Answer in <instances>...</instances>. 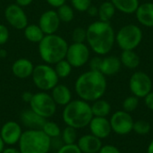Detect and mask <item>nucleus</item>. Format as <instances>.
Segmentation results:
<instances>
[{
    "mask_svg": "<svg viewBox=\"0 0 153 153\" xmlns=\"http://www.w3.org/2000/svg\"><path fill=\"white\" fill-rule=\"evenodd\" d=\"M129 89L134 96L144 99L152 90V81L146 73L135 72L129 79Z\"/></svg>",
    "mask_w": 153,
    "mask_h": 153,
    "instance_id": "9",
    "label": "nucleus"
},
{
    "mask_svg": "<svg viewBox=\"0 0 153 153\" xmlns=\"http://www.w3.org/2000/svg\"><path fill=\"white\" fill-rule=\"evenodd\" d=\"M90 48L85 43H72L68 46L65 59L73 68H80L85 65L90 60Z\"/></svg>",
    "mask_w": 153,
    "mask_h": 153,
    "instance_id": "10",
    "label": "nucleus"
},
{
    "mask_svg": "<svg viewBox=\"0 0 153 153\" xmlns=\"http://www.w3.org/2000/svg\"><path fill=\"white\" fill-rule=\"evenodd\" d=\"M46 120L47 119L41 117L40 116L33 112L30 108L23 110L20 115V121L22 125L27 129L41 130Z\"/></svg>",
    "mask_w": 153,
    "mask_h": 153,
    "instance_id": "18",
    "label": "nucleus"
},
{
    "mask_svg": "<svg viewBox=\"0 0 153 153\" xmlns=\"http://www.w3.org/2000/svg\"><path fill=\"white\" fill-rule=\"evenodd\" d=\"M71 4L74 10L83 13L86 12L92 4L91 0H71Z\"/></svg>",
    "mask_w": 153,
    "mask_h": 153,
    "instance_id": "34",
    "label": "nucleus"
},
{
    "mask_svg": "<svg viewBox=\"0 0 153 153\" xmlns=\"http://www.w3.org/2000/svg\"><path fill=\"white\" fill-rule=\"evenodd\" d=\"M61 21L55 10H47L41 13L39 19V26L45 35L55 34L60 27Z\"/></svg>",
    "mask_w": 153,
    "mask_h": 153,
    "instance_id": "14",
    "label": "nucleus"
},
{
    "mask_svg": "<svg viewBox=\"0 0 153 153\" xmlns=\"http://www.w3.org/2000/svg\"><path fill=\"white\" fill-rule=\"evenodd\" d=\"M108 83L106 76L100 71L89 70L78 76L74 82V91L79 99L87 102H93L101 99Z\"/></svg>",
    "mask_w": 153,
    "mask_h": 153,
    "instance_id": "2",
    "label": "nucleus"
},
{
    "mask_svg": "<svg viewBox=\"0 0 153 153\" xmlns=\"http://www.w3.org/2000/svg\"><path fill=\"white\" fill-rule=\"evenodd\" d=\"M86 42L97 56H107L116 43V32L110 22L97 21L86 29Z\"/></svg>",
    "mask_w": 153,
    "mask_h": 153,
    "instance_id": "1",
    "label": "nucleus"
},
{
    "mask_svg": "<svg viewBox=\"0 0 153 153\" xmlns=\"http://www.w3.org/2000/svg\"><path fill=\"white\" fill-rule=\"evenodd\" d=\"M86 29L83 27H76L72 32V39L75 43H85L86 41Z\"/></svg>",
    "mask_w": 153,
    "mask_h": 153,
    "instance_id": "33",
    "label": "nucleus"
},
{
    "mask_svg": "<svg viewBox=\"0 0 153 153\" xmlns=\"http://www.w3.org/2000/svg\"><path fill=\"white\" fill-rule=\"evenodd\" d=\"M33 69H34L33 63L28 58H24V57L18 58L13 63L11 66L12 74L16 78L22 80L31 77Z\"/></svg>",
    "mask_w": 153,
    "mask_h": 153,
    "instance_id": "16",
    "label": "nucleus"
},
{
    "mask_svg": "<svg viewBox=\"0 0 153 153\" xmlns=\"http://www.w3.org/2000/svg\"><path fill=\"white\" fill-rule=\"evenodd\" d=\"M41 130L43 133L49 137L51 140L56 139V138H60L61 135V128L60 126L54 121H48V119L45 121Z\"/></svg>",
    "mask_w": 153,
    "mask_h": 153,
    "instance_id": "27",
    "label": "nucleus"
},
{
    "mask_svg": "<svg viewBox=\"0 0 153 153\" xmlns=\"http://www.w3.org/2000/svg\"><path fill=\"white\" fill-rule=\"evenodd\" d=\"M4 147H5V144L4 143V142H3V140H2V138L0 136V153H2L3 150L4 149Z\"/></svg>",
    "mask_w": 153,
    "mask_h": 153,
    "instance_id": "46",
    "label": "nucleus"
},
{
    "mask_svg": "<svg viewBox=\"0 0 153 153\" xmlns=\"http://www.w3.org/2000/svg\"><path fill=\"white\" fill-rule=\"evenodd\" d=\"M92 117L91 104L81 99L72 100L64 107L62 112V119L65 126L77 130L88 126Z\"/></svg>",
    "mask_w": 153,
    "mask_h": 153,
    "instance_id": "3",
    "label": "nucleus"
},
{
    "mask_svg": "<svg viewBox=\"0 0 153 153\" xmlns=\"http://www.w3.org/2000/svg\"><path fill=\"white\" fill-rule=\"evenodd\" d=\"M52 99L57 106L65 107L72 100V91L65 84H56L50 93Z\"/></svg>",
    "mask_w": 153,
    "mask_h": 153,
    "instance_id": "20",
    "label": "nucleus"
},
{
    "mask_svg": "<svg viewBox=\"0 0 153 153\" xmlns=\"http://www.w3.org/2000/svg\"><path fill=\"white\" fill-rule=\"evenodd\" d=\"M56 13L61 22L69 23L74 18V9L72 7V5L67 4H64L63 5L59 6L56 10Z\"/></svg>",
    "mask_w": 153,
    "mask_h": 153,
    "instance_id": "28",
    "label": "nucleus"
},
{
    "mask_svg": "<svg viewBox=\"0 0 153 153\" xmlns=\"http://www.w3.org/2000/svg\"><path fill=\"white\" fill-rule=\"evenodd\" d=\"M101 63H102V58L100 57V56H97L92 57L91 60H89L90 70L100 71V66H101Z\"/></svg>",
    "mask_w": 153,
    "mask_h": 153,
    "instance_id": "37",
    "label": "nucleus"
},
{
    "mask_svg": "<svg viewBox=\"0 0 153 153\" xmlns=\"http://www.w3.org/2000/svg\"><path fill=\"white\" fill-rule=\"evenodd\" d=\"M2 153H21V152L18 148H15L13 146H7L4 147Z\"/></svg>",
    "mask_w": 153,
    "mask_h": 153,
    "instance_id": "44",
    "label": "nucleus"
},
{
    "mask_svg": "<svg viewBox=\"0 0 153 153\" xmlns=\"http://www.w3.org/2000/svg\"><path fill=\"white\" fill-rule=\"evenodd\" d=\"M22 133L23 131L21 124L13 120L5 122L0 129V136L4 143L7 146L18 144Z\"/></svg>",
    "mask_w": 153,
    "mask_h": 153,
    "instance_id": "13",
    "label": "nucleus"
},
{
    "mask_svg": "<svg viewBox=\"0 0 153 153\" xmlns=\"http://www.w3.org/2000/svg\"><path fill=\"white\" fill-rule=\"evenodd\" d=\"M117 10L126 14L134 13L140 5L139 0H110Z\"/></svg>",
    "mask_w": 153,
    "mask_h": 153,
    "instance_id": "23",
    "label": "nucleus"
},
{
    "mask_svg": "<svg viewBox=\"0 0 153 153\" xmlns=\"http://www.w3.org/2000/svg\"><path fill=\"white\" fill-rule=\"evenodd\" d=\"M111 129L118 135H127L134 128V119L130 113L124 110L115 112L109 119Z\"/></svg>",
    "mask_w": 153,
    "mask_h": 153,
    "instance_id": "11",
    "label": "nucleus"
},
{
    "mask_svg": "<svg viewBox=\"0 0 153 153\" xmlns=\"http://www.w3.org/2000/svg\"><path fill=\"white\" fill-rule=\"evenodd\" d=\"M122 64L119 57L117 56H107L102 58V63L100 72L105 76H113L121 69Z\"/></svg>",
    "mask_w": 153,
    "mask_h": 153,
    "instance_id": "21",
    "label": "nucleus"
},
{
    "mask_svg": "<svg viewBox=\"0 0 153 153\" xmlns=\"http://www.w3.org/2000/svg\"><path fill=\"white\" fill-rule=\"evenodd\" d=\"M144 103L145 106L150 109L153 111V91H152L145 98H144Z\"/></svg>",
    "mask_w": 153,
    "mask_h": 153,
    "instance_id": "39",
    "label": "nucleus"
},
{
    "mask_svg": "<svg viewBox=\"0 0 153 153\" xmlns=\"http://www.w3.org/2000/svg\"><path fill=\"white\" fill-rule=\"evenodd\" d=\"M134 13L140 24L144 27L153 28V2L140 4Z\"/></svg>",
    "mask_w": 153,
    "mask_h": 153,
    "instance_id": "19",
    "label": "nucleus"
},
{
    "mask_svg": "<svg viewBox=\"0 0 153 153\" xmlns=\"http://www.w3.org/2000/svg\"><path fill=\"white\" fill-rule=\"evenodd\" d=\"M138 106H139V99L134 95L127 97L123 101V104H122L123 110L127 113H130V114L132 112L135 111L136 108H138Z\"/></svg>",
    "mask_w": 153,
    "mask_h": 153,
    "instance_id": "31",
    "label": "nucleus"
},
{
    "mask_svg": "<svg viewBox=\"0 0 153 153\" xmlns=\"http://www.w3.org/2000/svg\"><path fill=\"white\" fill-rule=\"evenodd\" d=\"M30 108L45 119L52 117L56 111L57 105L48 91H39L33 93V97L29 103Z\"/></svg>",
    "mask_w": 153,
    "mask_h": 153,
    "instance_id": "8",
    "label": "nucleus"
},
{
    "mask_svg": "<svg viewBox=\"0 0 153 153\" xmlns=\"http://www.w3.org/2000/svg\"><path fill=\"white\" fill-rule=\"evenodd\" d=\"M0 50H1V46H0Z\"/></svg>",
    "mask_w": 153,
    "mask_h": 153,
    "instance_id": "48",
    "label": "nucleus"
},
{
    "mask_svg": "<svg viewBox=\"0 0 153 153\" xmlns=\"http://www.w3.org/2000/svg\"><path fill=\"white\" fill-rule=\"evenodd\" d=\"M86 12H87V13H88L91 17H95V16H97V15H98L99 9H98V7H97V6H95V5L91 4V5L88 8V10H87Z\"/></svg>",
    "mask_w": 153,
    "mask_h": 153,
    "instance_id": "41",
    "label": "nucleus"
},
{
    "mask_svg": "<svg viewBox=\"0 0 153 153\" xmlns=\"http://www.w3.org/2000/svg\"><path fill=\"white\" fill-rule=\"evenodd\" d=\"M60 138H61V140H62L64 144H74V143H76V142L78 140L77 129L66 126L61 131Z\"/></svg>",
    "mask_w": 153,
    "mask_h": 153,
    "instance_id": "30",
    "label": "nucleus"
},
{
    "mask_svg": "<svg viewBox=\"0 0 153 153\" xmlns=\"http://www.w3.org/2000/svg\"><path fill=\"white\" fill-rule=\"evenodd\" d=\"M54 69L58 76V78H67L73 70V66L70 65V63L65 58L60 60L59 62H57L56 65H54Z\"/></svg>",
    "mask_w": 153,
    "mask_h": 153,
    "instance_id": "29",
    "label": "nucleus"
},
{
    "mask_svg": "<svg viewBox=\"0 0 153 153\" xmlns=\"http://www.w3.org/2000/svg\"><path fill=\"white\" fill-rule=\"evenodd\" d=\"M119 59L122 65L131 70L136 69L141 63L140 56L134 50H123Z\"/></svg>",
    "mask_w": 153,
    "mask_h": 153,
    "instance_id": "22",
    "label": "nucleus"
},
{
    "mask_svg": "<svg viewBox=\"0 0 153 153\" xmlns=\"http://www.w3.org/2000/svg\"><path fill=\"white\" fill-rule=\"evenodd\" d=\"M51 147V139L40 129L23 131L18 143L21 153H48Z\"/></svg>",
    "mask_w": 153,
    "mask_h": 153,
    "instance_id": "5",
    "label": "nucleus"
},
{
    "mask_svg": "<svg viewBox=\"0 0 153 153\" xmlns=\"http://www.w3.org/2000/svg\"><path fill=\"white\" fill-rule=\"evenodd\" d=\"M46 1L50 6L55 8H58L59 6L63 5L66 2V0H46Z\"/></svg>",
    "mask_w": 153,
    "mask_h": 153,
    "instance_id": "40",
    "label": "nucleus"
},
{
    "mask_svg": "<svg viewBox=\"0 0 153 153\" xmlns=\"http://www.w3.org/2000/svg\"><path fill=\"white\" fill-rule=\"evenodd\" d=\"M76 144L82 153H98L103 145L101 140L91 134L79 137Z\"/></svg>",
    "mask_w": 153,
    "mask_h": 153,
    "instance_id": "17",
    "label": "nucleus"
},
{
    "mask_svg": "<svg viewBox=\"0 0 153 153\" xmlns=\"http://www.w3.org/2000/svg\"><path fill=\"white\" fill-rule=\"evenodd\" d=\"M23 34L28 41L38 44L45 36L42 30L38 24H28L23 30Z\"/></svg>",
    "mask_w": 153,
    "mask_h": 153,
    "instance_id": "25",
    "label": "nucleus"
},
{
    "mask_svg": "<svg viewBox=\"0 0 153 153\" xmlns=\"http://www.w3.org/2000/svg\"><path fill=\"white\" fill-rule=\"evenodd\" d=\"M98 153H121V152L118 150V148H117L114 145L106 144V145H102L101 149Z\"/></svg>",
    "mask_w": 153,
    "mask_h": 153,
    "instance_id": "38",
    "label": "nucleus"
},
{
    "mask_svg": "<svg viewBox=\"0 0 153 153\" xmlns=\"http://www.w3.org/2000/svg\"><path fill=\"white\" fill-rule=\"evenodd\" d=\"M32 2H33V0H15V4L22 8L29 6Z\"/></svg>",
    "mask_w": 153,
    "mask_h": 153,
    "instance_id": "43",
    "label": "nucleus"
},
{
    "mask_svg": "<svg viewBox=\"0 0 153 153\" xmlns=\"http://www.w3.org/2000/svg\"><path fill=\"white\" fill-rule=\"evenodd\" d=\"M38 45L40 58L45 64L50 65L65 58L69 46L67 41L56 33L45 35Z\"/></svg>",
    "mask_w": 153,
    "mask_h": 153,
    "instance_id": "4",
    "label": "nucleus"
},
{
    "mask_svg": "<svg viewBox=\"0 0 153 153\" xmlns=\"http://www.w3.org/2000/svg\"><path fill=\"white\" fill-rule=\"evenodd\" d=\"M98 16L100 21L105 22H110V21L113 19V17L116 14V7L111 3V1H106L103 2L99 7Z\"/></svg>",
    "mask_w": 153,
    "mask_h": 153,
    "instance_id": "26",
    "label": "nucleus"
},
{
    "mask_svg": "<svg viewBox=\"0 0 153 153\" xmlns=\"http://www.w3.org/2000/svg\"><path fill=\"white\" fill-rule=\"evenodd\" d=\"M151 124L144 120H138L134 123L133 131L139 135L148 134L151 131Z\"/></svg>",
    "mask_w": 153,
    "mask_h": 153,
    "instance_id": "32",
    "label": "nucleus"
},
{
    "mask_svg": "<svg viewBox=\"0 0 153 153\" xmlns=\"http://www.w3.org/2000/svg\"><path fill=\"white\" fill-rule=\"evenodd\" d=\"M56 153H82L76 143L74 144H63L58 148Z\"/></svg>",
    "mask_w": 153,
    "mask_h": 153,
    "instance_id": "35",
    "label": "nucleus"
},
{
    "mask_svg": "<svg viewBox=\"0 0 153 153\" xmlns=\"http://www.w3.org/2000/svg\"><path fill=\"white\" fill-rule=\"evenodd\" d=\"M9 30L4 24H0V46L4 45L9 39Z\"/></svg>",
    "mask_w": 153,
    "mask_h": 153,
    "instance_id": "36",
    "label": "nucleus"
},
{
    "mask_svg": "<svg viewBox=\"0 0 153 153\" xmlns=\"http://www.w3.org/2000/svg\"><path fill=\"white\" fill-rule=\"evenodd\" d=\"M4 14L9 25L15 30H24V28L29 24L28 16L23 8L16 4H11L7 5L4 9Z\"/></svg>",
    "mask_w": 153,
    "mask_h": 153,
    "instance_id": "12",
    "label": "nucleus"
},
{
    "mask_svg": "<svg viewBox=\"0 0 153 153\" xmlns=\"http://www.w3.org/2000/svg\"><path fill=\"white\" fill-rule=\"evenodd\" d=\"M32 97H33V93H31L30 91H24L22 94V100L26 103H30Z\"/></svg>",
    "mask_w": 153,
    "mask_h": 153,
    "instance_id": "42",
    "label": "nucleus"
},
{
    "mask_svg": "<svg viewBox=\"0 0 153 153\" xmlns=\"http://www.w3.org/2000/svg\"><path fill=\"white\" fill-rule=\"evenodd\" d=\"M6 55H7V53L5 52V50L1 48V50H0V57L1 58H4L6 56Z\"/></svg>",
    "mask_w": 153,
    "mask_h": 153,
    "instance_id": "47",
    "label": "nucleus"
},
{
    "mask_svg": "<svg viewBox=\"0 0 153 153\" xmlns=\"http://www.w3.org/2000/svg\"><path fill=\"white\" fill-rule=\"evenodd\" d=\"M147 153H153V140L150 143V144L147 148Z\"/></svg>",
    "mask_w": 153,
    "mask_h": 153,
    "instance_id": "45",
    "label": "nucleus"
},
{
    "mask_svg": "<svg viewBox=\"0 0 153 153\" xmlns=\"http://www.w3.org/2000/svg\"><path fill=\"white\" fill-rule=\"evenodd\" d=\"M91 134L100 140L108 137L112 132L110 122L107 117H93L89 124Z\"/></svg>",
    "mask_w": 153,
    "mask_h": 153,
    "instance_id": "15",
    "label": "nucleus"
},
{
    "mask_svg": "<svg viewBox=\"0 0 153 153\" xmlns=\"http://www.w3.org/2000/svg\"><path fill=\"white\" fill-rule=\"evenodd\" d=\"M143 33L136 24H126L116 33V43L122 50H134L142 43Z\"/></svg>",
    "mask_w": 153,
    "mask_h": 153,
    "instance_id": "7",
    "label": "nucleus"
},
{
    "mask_svg": "<svg viewBox=\"0 0 153 153\" xmlns=\"http://www.w3.org/2000/svg\"><path fill=\"white\" fill-rule=\"evenodd\" d=\"M31 79L36 88L41 91H51L59 82L54 67L45 63L34 66Z\"/></svg>",
    "mask_w": 153,
    "mask_h": 153,
    "instance_id": "6",
    "label": "nucleus"
},
{
    "mask_svg": "<svg viewBox=\"0 0 153 153\" xmlns=\"http://www.w3.org/2000/svg\"><path fill=\"white\" fill-rule=\"evenodd\" d=\"M91 108L93 117H107L111 112V106L109 102L102 99L93 101Z\"/></svg>",
    "mask_w": 153,
    "mask_h": 153,
    "instance_id": "24",
    "label": "nucleus"
}]
</instances>
